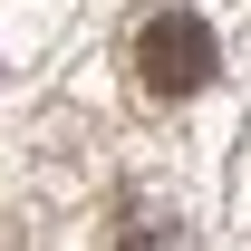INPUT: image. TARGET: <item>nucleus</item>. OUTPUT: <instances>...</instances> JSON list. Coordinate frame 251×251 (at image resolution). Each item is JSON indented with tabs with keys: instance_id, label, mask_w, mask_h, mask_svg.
<instances>
[{
	"instance_id": "nucleus-1",
	"label": "nucleus",
	"mask_w": 251,
	"mask_h": 251,
	"mask_svg": "<svg viewBox=\"0 0 251 251\" xmlns=\"http://www.w3.org/2000/svg\"><path fill=\"white\" fill-rule=\"evenodd\" d=\"M213 29L193 20V10H155L145 29H135V77L155 97H193V87H213Z\"/></svg>"
}]
</instances>
